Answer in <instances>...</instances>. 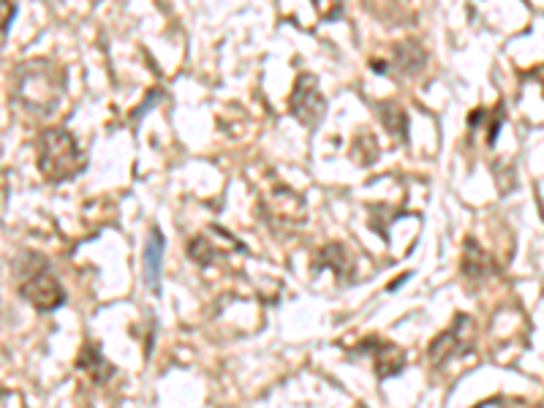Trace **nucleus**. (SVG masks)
<instances>
[{"instance_id": "f257e3e1", "label": "nucleus", "mask_w": 544, "mask_h": 408, "mask_svg": "<svg viewBox=\"0 0 544 408\" xmlns=\"http://www.w3.org/2000/svg\"><path fill=\"white\" fill-rule=\"evenodd\" d=\"M14 95L28 110L46 115L58 107V101L63 95V74L49 61L22 63L14 77Z\"/></svg>"}, {"instance_id": "f03ea898", "label": "nucleus", "mask_w": 544, "mask_h": 408, "mask_svg": "<svg viewBox=\"0 0 544 408\" xmlns=\"http://www.w3.org/2000/svg\"><path fill=\"white\" fill-rule=\"evenodd\" d=\"M38 169L49 183H63L85 169V156L66 128H49L38 136Z\"/></svg>"}, {"instance_id": "7ed1b4c3", "label": "nucleus", "mask_w": 544, "mask_h": 408, "mask_svg": "<svg viewBox=\"0 0 544 408\" xmlns=\"http://www.w3.org/2000/svg\"><path fill=\"white\" fill-rule=\"evenodd\" d=\"M22 297L33 305V308L38 311H54V308H61V305L66 302V291L61 286V281L54 278L46 267H41L38 273H33L28 281H22L20 286Z\"/></svg>"}, {"instance_id": "20e7f679", "label": "nucleus", "mask_w": 544, "mask_h": 408, "mask_svg": "<svg viewBox=\"0 0 544 408\" xmlns=\"http://www.w3.org/2000/svg\"><path fill=\"white\" fill-rule=\"evenodd\" d=\"M324 110H326V101L318 90V82L310 74H302L292 93V115L302 126H318L324 118Z\"/></svg>"}, {"instance_id": "39448f33", "label": "nucleus", "mask_w": 544, "mask_h": 408, "mask_svg": "<svg viewBox=\"0 0 544 408\" xmlns=\"http://www.w3.org/2000/svg\"><path fill=\"white\" fill-rule=\"evenodd\" d=\"M161 262H163V234L161 229H150L144 242V273L152 291H158V283H161Z\"/></svg>"}, {"instance_id": "423d86ee", "label": "nucleus", "mask_w": 544, "mask_h": 408, "mask_svg": "<svg viewBox=\"0 0 544 408\" xmlns=\"http://www.w3.org/2000/svg\"><path fill=\"white\" fill-rule=\"evenodd\" d=\"M406 365V354L392 346V343H378V351H375V368H378V376L381 379H390V376H398Z\"/></svg>"}, {"instance_id": "0eeeda50", "label": "nucleus", "mask_w": 544, "mask_h": 408, "mask_svg": "<svg viewBox=\"0 0 544 408\" xmlns=\"http://www.w3.org/2000/svg\"><path fill=\"white\" fill-rule=\"evenodd\" d=\"M77 365L82 371H87L93 381H106L109 376H112V365H106L103 356H101V348H93V346H85Z\"/></svg>"}, {"instance_id": "6e6552de", "label": "nucleus", "mask_w": 544, "mask_h": 408, "mask_svg": "<svg viewBox=\"0 0 544 408\" xmlns=\"http://www.w3.org/2000/svg\"><path fill=\"white\" fill-rule=\"evenodd\" d=\"M463 270H466V275H479V273L487 270V257H484V250H482L474 240L466 242V265H463Z\"/></svg>"}]
</instances>
